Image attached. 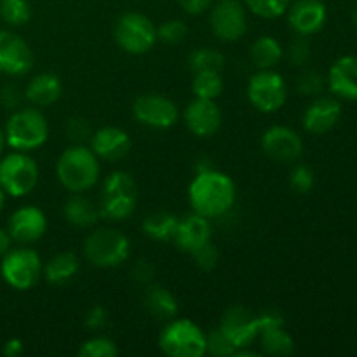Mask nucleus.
Returning a JSON list of instances; mask_svg holds the SVG:
<instances>
[{"label": "nucleus", "mask_w": 357, "mask_h": 357, "mask_svg": "<svg viewBox=\"0 0 357 357\" xmlns=\"http://www.w3.org/2000/svg\"><path fill=\"white\" fill-rule=\"evenodd\" d=\"M136 201H138V190H136L135 178L126 171H114L105 178L98 208L101 218L110 222H124L135 213Z\"/></svg>", "instance_id": "obj_4"}, {"label": "nucleus", "mask_w": 357, "mask_h": 357, "mask_svg": "<svg viewBox=\"0 0 357 357\" xmlns=\"http://www.w3.org/2000/svg\"><path fill=\"white\" fill-rule=\"evenodd\" d=\"M328 87L335 96L357 101V56H344L331 65Z\"/></svg>", "instance_id": "obj_22"}, {"label": "nucleus", "mask_w": 357, "mask_h": 357, "mask_svg": "<svg viewBox=\"0 0 357 357\" xmlns=\"http://www.w3.org/2000/svg\"><path fill=\"white\" fill-rule=\"evenodd\" d=\"M131 136L128 131L115 126H105L91 135L89 149L96 153L98 159L108 160V162H117L124 159L131 150Z\"/></svg>", "instance_id": "obj_19"}, {"label": "nucleus", "mask_w": 357, "mask_h": 357, "mask_svg": "<svg viewBox=\"0 0 357 357\" xmlns=\"http://www.w3.org/2000/svg\"><path fill=\"white\" fill-rule=\"evenodd\" d=\"M3 204H6V192H3L2 188H0V213H2Z\"/></svg>", "instance_id": "obj_49"}, {"label": "nucleus", "mask_w": 357, "mask_h": 357, "mask_svg": "<svg viewBox=\"0 0 357 357\" xmlns=\"http://www.w3.org/2000/svg\"><path fill=\"white\" fill-rule=\"evenodd\" d=\"M23 349H24L23 342H21L20 338H9V340L3 344L2 352H3V356H7V357H17V356L23 354Z\"/></svg>", "instance_id": "obj_46"}, {"label": "nucleus", "mask_w": 357, "mask_h": 357, "mask_svg": "<svg viewBox=\"0 0 357 357\" xmlns=\"http://www.w3.org/2000/svg\"><path fill=\"white\" fill-rule=\"evenodd\" d=\"M7 230L14 243L33 244L45 236L47 232V218L44 211L37 206H21L10 215L7 222Z\"/></svg>", "instance_id": "obj_16"}, {"label": "nucleus", "mask_w": 357, "mask_h": 357, "mask_svg": "<svg viewBox=\"0 0 357 357\" xmlns=\"http://www.w3.org/2000/svg\"><path fill=\"white\" fill-rule=\"evenodd\" d=\"M131 253L129 239L115 229H96L84 243V255L100 268H114L124 264Z\"/></svg>", "instance_id": "obj_6"}, {"label": "nucleus", "mask_w": 357, "mask_h": 357, "mask_svg": "<svg viewBox=\"0 0 357 357\" xmlns=\"http://www.w3.org/2000/svg\"><path fill=\"white\" fill-rule=\"evenodd\" d=\"M248 9L264 20H275L286 14L291 0H244Z\"/></svg>", "instance_id": "obj_33"}, {"label": "nucleus", "mask_w": 357, "mask_h": 357, "mask_svg": "<svg viewBox=\"0 0 357 357\" xmlns=\"http://www.w3.org/2000/svg\"><path fill=\"white\" fill-rule=\"evenodd\" d=\"M288 58L295 66H303L310 59V44L307 37L296 35L288 45Z\"/></svg>", "instance_id": "obj_39"}, {"label": "nucleus", "mask_w": 357, "mask_h": 357, "mask_svg": "<svg viewBox=\"0 0 357 357\" xmlns=\"http://www.w3.org/2000/svg\"><path fill=\"white\" fill-rule=\"evenodd\" d=\"M24 100V91L20 89L16 84H6V86L0 89V105L3 108H9V110H16L21 107Z\"/></svg>", "instance_id": "obj_42"}, {"label": "nucleus", "mask_w": 357, "mask_h": 357, "mask_svg": "<svg viewBox=\"0 0 357 357\" xmlns=\"http://www.w3.org/2000/svg\"><path fill=\"white\" fill-rule=\"evenodd\" d=\"M286 14H288V24L291 30L303 37L317 33L324 26L328 17L323 0H296L289 3Z\"/></svg>", "instance_id": "obj_18"}, {"label": "nucleus", "mask_w": 357, "mask_h": 357, "mask_svg": "<svg viewBox=\"0 0 357 357\" xmlns=\"http://www.w3.org/2000/svg\"><path fill=\"white\" fill-rule=\"evenodd\" d=\"M324 87V79L321 73L317 72H305L298 77V82H296V89L300 94H305V96H314V94H319Z\"/></svg>", "instance_id": "obj_41"}, {"label": "nucleus", "mask_w": 357, "mask_h": 357, "mask_svg": "<svg viewBox=\"0 0 357 357\" xmlns=\"http://www.w3.org/2000/svg\"><path fill=\"white\" fill-rule=\"evenodd\" d=\"M222 110L215 100L195 98L183 112L185 126L197 138H211L222 128Z\"/></svg>", "instance_id": "obj_17"}, {"label": "nucleus", "mask_w": 357, "mask_h": 357, "mask_svg": "<svg viewBox=\"0 0 357 357\" xmlns=\"http://www.w3.org/2000/svg\"><path fill=\"white\" fill-rule=\"evenodd\" d=\"M342 117V107L333 98H317L303 114L302 124L305 131L312 135H324L338 124Z\"/></svg>", "instance_id": "obj_21"}, {"label": "nucleus", "mask_w": 357, "mask_h": 357, "mask_svg": "<svg viewBox=\"0 0 357 357\" xmlns=\"http://www.w3.org/2000/svg\"><path fill=\"white\" fill-rule=\"evenodd\" d=\"M3 145H6V136H3V129L0 128V155H2Z\"/></svg>", "instance_id": "obj_48"}, {"label": "nucleus", "mask_w": 357, "mask_h": 357, "mask_svg": "<svg viewBox=\"0 0 357 357\" xmlns=\"http://www.w3.org/2000/svg\"><path fill=\"white\" fill-rule=\"evenodd\" d=\"M0 20L9 26H24L31 20L28 0H0Z\"/></svg>", "instance_id": "obj_31"}, {"label": "nucleus", "mask_w": 357, "mask_h": 357, "mask_svg": "<svg viewBox=\"0 0 357 357\" xmlns=\"http://www.w3.org/2000/svg\"><path fill=\"white\" fill-rule=\"evenodd\" d=\"M282 56H284V49H282L281 42L275 40L271 35L258 37L251 44L250 58L258 70L275 68L281 63Z\"/></svg>", "instance_id": "obj_27"}, {"label": "nucleus", "mask_w": 357, "mask_h": 357, "mask_svg": "<svg viewBox=\"0 0 357 357\" xmlns=\"http://www.w3.org/2000/svg\"><path fill=\"white\" fill-rule=\"evenodd\" d=\"M223 63H225V58H223L222 52L213 47H199L188 56V66L194 73L204 72V70L220 72L223 68Z\"/></svg>", "instance_id": "obj_32"}, {"label": "nucleus", "mask_w": 357, "mask_h": 357, "mask_svg": "<svg viewBox=\"0 0 357 357\" xmlns=\"http://www.w3.org/2000/svg\"><path fill=\"white\" fill-rule=\"evenodd\" d=\"M38 183V166L28 152H17L0 159V188L10 197H24Z\"/></svg>", "instance_id": "obj_8"}, {"label": "nucleus", "mask_w": 357, "mask_h": 357, "mask_svg": "<svg viewBox=\"0 0 357 357\" xmlns=\"http://www.w3.org/2000/svg\"><path fill=\"white\" fill-rule=\"evenodd\" d=\"M63 216L70 225L77 227V229H89V227L96 225L98 220L101 218L100 208L91 199L84 197L82 194H75L66 201L65 208H63Z\"/></svg>", "instance_id": "obj_24"}, {"label": "nucleus", "mask_w": 357, "mask_h": 357, "mask_svg": "<svg viewBox=\"0 0 357 357\" xmlns=\"http://www.w3.org/2000/svg\"><path fill=\"white\" fill-rule=\"evenodd\" d=\"M192 91L195 98L202 100H216L223 93V79L222 73L216 70H204V72L195 73L192 80Z\"/></svg>", "instance_id": "obj_30"}, {"label": "nucleus", "mask_w": 357, "mask_h": 357, "mask_svg": "<svg viewBox=\"0 0 357 357\" xmlns=\"http://www.w3.org/2000/svg\"><path fill=\"white\" fill-rule=\"evenodd\" d=\"M119 354L117 344L108 337H93L79 349L80 357H115Z\"/></svg>", "instance_id": "obj_34"}, {"label": "nucleus", "mask_w": 357, "mask_h": 357, "mask_svg": "<svg viewBox=\"0 0 357 357\" xmlns=\"http://www.w3.org/2000/svg\"><path fill=\"white\" fill-rule=\"evenodd\" d=\"M261 150L275 162H295L303 153V139L295 129L286 126H272L261 136Z\"/></svg>", "instance_id": "obj_14"}, {"label": "nucleus", "mask_w": 357, "mask_h": 357, "mask_svg": "<svg viewBox=\"0 0 357 357\" xmlns=\"http://www.w3.org/2000/svg\"><path fill=\"white\" fill-rule=\"evenodd\" d=\"M208 352L215 357H232L236 356V347L218 328L208 335Z\"/></svg>", "instance_id": "obj_37"}, {"label": "nucleus", "mask_w": 357, "mask_h": 357, "mask_svg": "<svg viewBox=\"0 0 357 357\" xmlns=\"http://www.w3.org/2000/svg\"><path fill=\"white\" fill-rule=\"evenodd\" d=\"M115 42L129 54H146L157 42V26L150 17L139 13H126L115 23Z\"/></svg>", "instance_id": "obj_9"}, {"label": "nucleus", "mask_w": 357, "mask_h": 357, "mask_svg": "<svg viewBox=\"0 0 357 357\" xmlns=\"http://www.w3.org/2000/svg\"><path fill=\"white\" fill-rule=\"evenodd\" d=\"M188 202L192 211L206 218H220L236 202V185L229 174L218 169L199 171L188 185Z\"/></svg>", "instance_id": "obj_1"}, {"label": "nucleus", "mask_w": 357, "mask_h": 357, "mask_svg": "<svg viewBox=\"0 0 357 357\" xmlns=\"http://www.w3.org/2000/svg\"><path fill=\"white\" fill-rule=\"evenodd\" d=\"M84 323H86V326L89 328V330H101V328L108 323L107 309L101 305L91 307L86 312V316H84Z\"/></svg>", "instance_id": "obj_43"}, {"label": "nucleus", "mask_w": 357, "mask_h": 357, "mask_svg": "<svg viewBox=\"0 0 357 357\" xmlns=\"http://www.w3.org/2000/svg\"><path fill=\"white\" fill-rule=\"evenodd\" d=\"M79 267L80 264L75 253H72V251H61V253L49 258L47 264L44 265L42 275H44L49 284L61 286L75 278L77 272H79Z\"/></svg>", "instance_id": "obj_25"}, {"label": "nucleus", "mask_w": 357, "mask_h": 357, "mask_svg": "<svg viewBox=\"0 0 357 357\" xmlns=\"http://www.w3.org/2000/svg\"><path fill=\"white\" fill-rule=\"evenodd\" d=\"M352 20H354V23H356V26H357V3H356V7H354V13H352Z\"/></svg>", "instance_id": "obj_50"}, {"label": "nucleus", "mask_w": 357, "mask_h": 357, "mask_svg": "<svg viewBox=\"0 0 357 357\" xmlns=\"http://www.w3.org/2000/svg\"><path fill=\"white\" fill-rule=\"evenodd\" d=\"M13 243L14 241H13V237H10L9 230L0 227V258H2L3 255L10 250V248H13Z\"/></svg>", "instance_id": "obj_47"}, {"label": "nucleus", "mask_w": 357, "mask_h": 357, "mask_svg": "<svg viewBox=\"0 0 357 357\" xmlns=\"http://www.w3.org/2000/svg\"><path fill=\"white\" fill-rule=\"evenodd\" d=\"M33 51L24 38L10 30H0V73L24 75L33 66Z\"/></svg>", "instance_id": "obj_15"}, {"label": "nucleus", "mask_w": 357, "mask_h": 357, "mask_svg": "<svg viewBox=\"0 0 357 357\" xmlns=\"http://www.w3.org/2000/svg\"><path fill=\"white\" fill-rule=\"evenodd\" d=\"M187 33H188V28L181 20L164 21L162 24L157 26V40L169 45L183 42L185 37H187Z\"/></svg>", "instance_id": "obj_35"}, {"label": "nucleus", "mask_w": 357, "mask_h": 357, "mask_svg": "<svg viewBox=\"0 0 357 357\" xmlns=\"http://www.w3.org/2000/svg\"><path fill=\"white\" fill-rule=\"evenodd\" d=\"M153 272L155 271H153V265L150 264V261L139 260L138 264L132 267V278H135L138 282H145L146 284V282L152 281Z\"/></svg>", "instance_id": "obj_45"}, {"label": "nucleus", "mask_w": 357, "mask_h": 357, "mask_svg": "<svg viewBox=\"0 0 357 357\" xmlns=\"http://www.w3.org/2000/svg\"><path fill=\"white\" fill-rule=\"evenodd\" d=\"M65 131L66 136H68L75 145H84V142H86V139H91V135H93V132H91L89 122L82 117L68 119V122H66L65 126Z\"/></svg>", "instance_id": "obj_40"}, {"label": "nucleus", "mask_w": 357, "mask_h": 357, "mask_svg": "<svg viewBox=\"0 0 357 357\" xmlns=\"http://www.w3.org/2000/svg\"><path fill=\"white\" fill-rule=\"evenodd\" d=\"M100 171V159L86 145H72L63 150L56 164L59 183L72 194H84L93 188Z\"/></svg>", "instance_id": "obj_2"}, {"label": "nucleus", "mask_w": 357, "mask_h": 357, "mask_svg": "<svg viewBox=\"0 0 357 357\" xmlns=\"http://www.w3.org/2000/svg\"><path fill=\"white\" fill-rule=\"evenodd\" d=\"M63 84L56 73L44 72L31 77L24 87V100L37 108H45L54 105L61 98Z\"/></svg>", "instance_id": "obj_23"}, {"label": "nucleus", "mask_w": 357, "mask_h": 357, "mask_svg": "<svg viewBox=\"0 0 357 357\" xmlns=\"http://www.w3.org/2000/svg\"><path fill=\"white\" fill-rule=\"evenodd\" d=\"M220 331L230 340L236 347V352L241 349H248L258 340L260 333L264 331L261 317L255 316L246 307H230L222 317Z\"/></svg>", "instance_id": "obj_11"}, {"label": "nucleus", "mask_w": 357, "mask_h": 357, "mask_svg": "<svg viewBox=\"0 0 357 357\" xmlns=\"http://www.w3.org/2000/svg\"><path fill=\"white\" fill-rule=\"evenodd\" d=\"M213 229L209 218L190 213L185 215L183 218H178L176 232H174V244L185 253H194L201 246L208 244L211 241Z\"/></svg>", "instance_id": "obj_20"}, {"label": "nucleus", "mask_w": 357, "mask_h": 357, "mask_svg": "<svg viewBox=\"0 0 357 357\" xmlns=\"http://www.w3.org/2000/svg\"><path fill=\"white\" fill-rule=\"evenodd\" d=\"M178 227V218L173 213L167 211H157L152 215L146 216L142 223V229L145 232L146 237L153 241H160V243H166V241H173L174 232H176Z\"/></svg>", "instance_id": "obj_28"}, {"label": "nucleus", "mask_w": 357, "mask_h": 357, "mask_svg": "<svg viewBox=\"0 0 357 357\" xmlns=\"http://www.w3.org/2000/svg\"><path fill=\"white\" fill-rule=\"evenodd\" d=\"M260 347L265 354L271 356H289L295 351L293 337L284 330V326L267 328L258 337Z\"/></svg>", "instance_id": "obj_29"}, {"label": "nucleus", "mask_w": 357, "mask_h": 357, "mask_svg": "<svg viewBox=\"0 0 357 357\" xmlns=\"http://www.w3.org/2000/svg\"><path fill=\"white\" fill-rule=\"evenodd\" d=\"M289 183L295 188L298 194H309L310 190L316 185V176H314V171L310 169L305 164H298V166L293 167L291 176H289Z\"/></svg>", "instance_id": "obj_36"}, {"label": "nucleus", "mask_w": 357, "mask_h": 357, "mask_svg": "<svg viewBox=\"0 0 357 357\" xmlns=\"http://www.w3.org/2000/svg\"><path fill=\"white\" fill-rule=\"evenodd\" d=\"M3 136L6 145L17 152L37 150L49 138L47 119L37 107H20L7 119Z\"/></svg>", "instance_id": "obj_3"}, {"label": "nucleus", "mask_w": 357, "mask_h": 357, "mask_svg": "<svg viewBox=\"0 0 357 357\" xmlns=\"http://www.w3.org/2000/svg\"><path fill=\"white\" fill-rule=\"evenodd\" d=\"M160 351L169 357H202L208 352V335L190 319H171L159 337Z\"/></svg>", "instance_id": "obj_5"}, {"label": "nucleus", "mask_w": 357, "mask_h": 357, "mask_svg": "<svg viewBox=\"0 0 357 357\" xmlns=\"http://www.w3.org/2000/svg\"><path fill=\"white\" fill-rule=\"evenodd\" d=\"M248 100L261 114H274L288 100L284 77L272 70H258L248 82Z\"/></svg>", "instance_id": "obj_10"}, {"label": "nucleus", "mask_w": 357, "mask_h": 357, "mask_svg": "<svg viewBox=\"0 0 357 357\" xmlns=\"http://www.w3.org/2000/svg\"><path fill=\"white\" fill-rule=\"evenodd\" d=\"M178 3L187 14L197 16V14L206 13L211 7L213 0H178Z\"/></svg>", "instance_id": "obj_44"}, {"label": "nucleus", "mask_w": 357, "mask_h": 357, "mask_svg": "<svg viewBox=\"0 0 357 357\" xmlns=\"http://www.w3.org/2000/svg\"><path fill=\"white\" fill-rule=\"evenodd\" d=\"M190 255L194 257L195 265L206 272L216 268V265H218V260H220L218 250H216V246L211 243V241H209L208 244H204V246L199 248V250H195L194 253Z\"/></svg>", "instance_id": "obj_38"}, {"label": "nucleus", "mask_w": 357, "mask_h": 357, "mask_svg": "<svg viewBox=\"0 0 357 357\" xmlns=\"http://www.w3.org/2000/svg\"><path fill=\"white\" fill-rule=\"evenodd\" d=\"M44 265L40 257L31 248H10L0 261V274L2 279L17 291H28L35 288L40 281Z\"/></svg>", "instance_id": "obj_7"}, {"label": "nucleus", "mask_w": 357, "mask_h": 357, "mask_svg": "<svg viewBox=\"0 0 357 357\" xmlns=\"http://www.w3.org/2000/svg\"><path fill=\"white\" fill-rule=\"evenodd\" d=\"M143 302H145L146 310L159 321L174 319L178 314V309H180L176 296L169 289L162 288V286H150L146 289Z\"/></svg>", "instance_id": "obj_26"}, {"label": "nucleus", "mask_w": 357, "mask_h": 357, "mask_svg": "<svg viewBox=\"0 0 357 357\" xmlns=\"http://www.w3.org/2000/svg\"><path fill=\"white\" fill-rule=\"evenodd\" d=\"M209 24L220 40H239L248 31L246 7L239 0H218L209 14Z\"/></svg>", "instance_id": "obj_12"}, {"label": "nucleus", "mask_w": 357, "mask_h": 357, "mask_svg": "<svg viewBox=\"0 0 357 357\" xmlns=\"http://www.w3.org/2000/svg\"><path fill=\"white\" fill-rule=\"evenodd\" d=\"M132 115L142 126L152 129H169L178 121V107L162 94H142L132 103Z\"/></svg>", "instance_id": "obj_13"}]
</instances>
